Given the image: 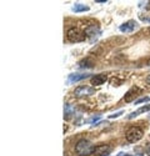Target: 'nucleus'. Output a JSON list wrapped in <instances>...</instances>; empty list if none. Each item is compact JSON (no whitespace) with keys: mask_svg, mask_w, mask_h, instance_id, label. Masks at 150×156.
I'll use <instances>...</instances> for the list:
<instances>
[{"mask_svg":"<svg viewBox=\"0 0 150 156\" xmlns=\"http://www.w3.org/2000/svg\"><path fill=\"white\" fill-rule=\"evenodd\" d=\"M86 77H89V74H84V75H80V74H71V75H69L68 81H69V83H77V81H80V80H83V79H86Z\"/></svg>","mask_w":150,"mask_h":156,"instance_id":"nucleus-10","label":"nucleus"},{"mask_svg":"<svg viewBox=\"0 0 150 156\" xmlns=\"http://www.w3.org/2000/svg\"><path fill=\"white\" fill-rule=\"evenodd\" d=\"M106 80H108L106 74H98V75H94V76L91 77V79H90V83H91V85L98 86V85H103Z\"/></svg>","mask_w":150,"mask_h":156,"instance_id":"nucleus-8","label":"nucleus"},{"mask_svg":"<svg viewBox=\"0 0 150 156\" xmlns=\"http://www.w3.org/2000/svg\"><path fill=\"white\" fill-rule=\"evenodd\" d=\"M140 19H141L143 21H145V23H150V18H144V16H140Z\"/></svg>","mask_w":150,"mask_h":156,"instance_id":"nucleus-17","label":"nucleus"},{"mask_svg":"<svg viewBox=\"0 0 150 156\" xmlns=\"http://www.w3.org/2000/svg\"><path fill=\"white\" fill-rule=\"evenodd\" d=\"M138 28V23L135 20H129L127 23H124L123 25H120V31L123 33H131Z\"/></svg>","mask_w":150,"mask_h":156,"instance_id":"nucleus-5","label":"nucleus"},{"mask_svg":"<svg viewBox=\"0 0 150 156\" xmlns=\"http://www.w3.org/2000/svg\"><path fill=\"white\" fill-rule=\"evenodd\" d=\"M149 100H150V98H149V96H145V98H141V99H139V100H136V101H135V104L145 102V101H149Z\"/></svg>","mask_w":150,"mask_h":156,"instance_id":"nucleus-14","label":"nucleus"},{"mask_svg":"<svg viewBox=\"0 0 150 156\" xmlns=\"http://www.w3.org/2000/svg\"><path fill=\"white\" fill-rule=\"evenodd\" d=\"M119 156H133V155H128V154H125V155H123V154H120ZM136 156H141V155H136Z\"/></svg>","mask_w":150,"mask_h":156,"instance_id":"nucleus-18","label":"nucleus"},{"mask_svg":"<svg viewBox=\"0 0 150 156\" xmlns=\"http://www.w3.org/2000/svg\"><path fill=\"white\" fill-rule=\"evenodd\" d=\"M144 135V131L140 129V127H136V126H133L130 127L128 131H127V141L129 142H136V141H139Z\"/></svg>","mask_w":150,"mask_h":156,"instance_id":"nucleus-3","label":"nucleus"},{"mask_svg":"<svg viewBox=\"0 0 150 156\" xmlns=\"http://www.w3.org/2000/svg\"><path fill=\"white\" fill-rule=\"evenodd\" d=\"M90 8L89 6H86V5H83V4H75L73 8H71V10L73 11H75V12H81V11H88Z\"/></svg>","mask_w":150,"mask_h":156,"instance_id":"nucleus-12","label":"nucleus"},{"mask_svg":"<svg viewBox=\"0 0 150 156\" xmlns=\"http://www.w3.org/2000/svg\"><path fill=\"white\" fill-rule=\"evenodd\" d=\"M146 83H148V84H149V85H150V75H149V76H148V77H146Z\"/></svg>","mask_w":150,"mask_h":156,"instance_id":"nucleus-19","label":"nucleus"},{"mask_svg":"<svg viewBox=\"0 0 150 156\" xmlns=\"http://www.w3.org/2000/svg\"><path fill=\"white\" fill-rule=\"evenodd\" d=\"M94 93V89L91 87H88V86H79L75 89V91L74 94L77 95V96H83V95H90Z\"/></svg>","mask_w":150,"mask_h":156,"instance_id":"nucleus-9","label":"nucleus"},{"mask_svg":"<svg viewBox=\"0 0 150 156\" xmlns=\"http://www.w3.org/2000/svg\"><path fill=\"white\" fill-rule=\"evenodd\" d=\"M80 68H91L93 66V62L89 60V59H86V60H83L80 61Z\"/></svg>","mask_w":150,"mask_h":156,"instance_id":"nucleus-13","label":"nucleus"},{"mask_svg":"<svg viewBox=\"0 0 150 156\" xmlns=\"http://www.w3.org/2000/svg\"><path fill=\"white\" fill-rule=\"evenodd\" d=\"M95 147L93 146L91 142L89 140H85V139L79 140L77 142V145H75V151H77V154L80 155V156H89V155H91Z\"/></svg>","mask_w":150,"mask_h":156,"instance_id":"nucleus-1","label":"nucleus"},{"mask_svg":"<svg viewBox=\"0 0 150 156\" xmlns=\"http://www.w3.org/2000/svg\"><path fill=\"white\" fill-rule=\"evenodd\" d=\"M141 91H143L141 89H139L138 86H134V87H131V89L129 90V91L127 93V95L124 96V100L127 101V102H130V101H133V100L138 96V94H140Z\"/></svg>","mask_w":150,"mask_h":156,"instance_id":"nucleus-7","label":"nucleus"},{"mask_svg":"<svg viewBox=\"0 0 150 156\" xmlns=\"http://www.w3.org/2000/svg\"><path fill=\"white\" fill-rule=\"evenodd\" d=\"M84 34H85V36H86L88 39H89V40H94L96 36H99L100 30H99L98 27H95V25H91V27H88V28L85 29Z\"/></svg>","mask_w":150,"mask_h":156,"instance_id":"nucleus-4","label":"nucleus"},{"mask_svg":"<svg viewBox=\"0 0 150 156\" xmlns=\"http://www.w3.org/2000/svg\"><path fill=\"white\" fill-rule=\"evenodd\" d=\"M110 151H111V147L108 145H98V146H95L93 155L94 156H106Z\"/></svg>","mask_w":150,"mask_h":156,"instance_id":"nucleus-6","label":"nucleus"},{"mask_svg":"<svg viewBox=\"0 0 150 156\" xmlns=\"http://www.w3.org/2000/svg\"><path fill=\"white\" fill-rule=\"evenodd\" d=\"M66 36H68V40L71 41V43H80V41H84L86 39L85 34L81 30H79L78 28H70L68 30Z\"/></svg>","mask_w":150,"mask_h":156,"instance_id":"nucleus-2","label":"nucleus"},{"mask_svg":"<svg viewBox=\"0 0 150 156\" xmlns=\"http://www.w3.org/2000/svg\"><path fill=\"white\" fill-rule=\"evenodd\" d=\"M148 31H149V34H150V28H149V29H148Z\"/></svg>","mask_w":150,"mask_h":156,"instance_id":"nucleus-20","label":"nucleus"},{"mask_svg":"<svg viewBox=\"0 0 150 156\" xmlns=\"http://www.w3.org/2000/svg\"><path fill=\"white\" fill-rule=\"evenodd\" d=\"M145 152H146L148 156H150V142L146 144V146H145Z\"/></svg>","mask_w":150,"mask_h":156,"instance_id":"nucleus-16","label":"nucleus"},{"mask_svg":"<svg viewBox=\"0 0 150 156\" xmlns=\"http://www.w3.org/2000/svg\"><path fill=\"white\" fill-rule=\"evenodd\" d=\"M149 110H150V105H148V106H143V108H140L139 110H136V111L131 112V114L128 116V119H133V118H135V116H138L139 114H141V112H145V111H149Z\"/></svg>","mask_w":150,"mask_h":156,"instance_id":"nucleus-11","label":"nucleus"},{"mask_svg":"<svg viewBox=\"0 0 150 156\" xmlns=\"http://www.w3.org/2000/svg\"><path fill=\"white\" fill-rule=\"evenodd\" d=\"M123 114V111H118V112H115V114H112V115H110L109 118L110 119H114V118H119V116Z\"/></svg>","mask_w":150,"mask_h":156,"instance_id":"nucleus-15","label":"nucleus"}]
</instances>
